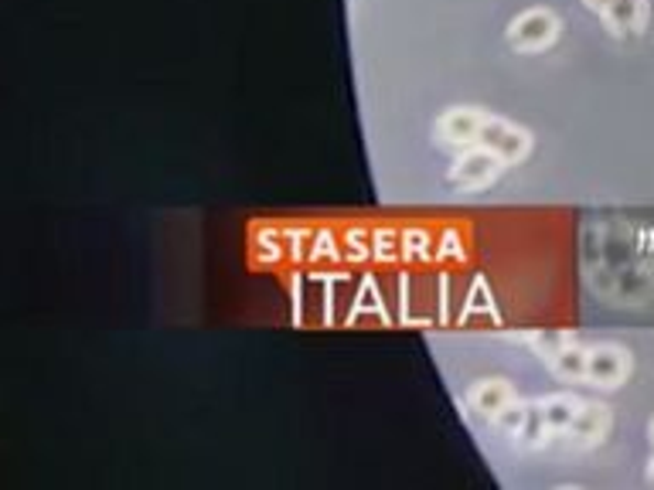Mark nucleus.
<instances>
[{
  "instance_id": "obj_14",
  "label": "nucleus",
  "mask_w": 654,
  "mask_h": 490,
  "mask_svg": "<svg viewBox=\"0 0 654 490\" xmlns=\"http://www.w3.org/2000/svg\"><path fill=\"white\" fill-rule=\"evenodd\" d=\"M647 477H651V480H654V460H651V470H647Z\"/></svg>"
},
{
  "instance_id": "obj_10",
  "label": "nucleus",
  "mask_w": 654,
  "mask_h": 490,
  "mask_svg": "<svg viewBox=\"0 0 654 490\" xmlns=\"http://www.w3.org/2000/svg\"><path fill=\"white\" fill-rule=\"evenodd\" d=\"M538 409H542V420H545V426L549 429H556V433H563V429H569L573 426V420H576V412L584 409V402H579L576 395H549L545 402H538Z\"/></svg>"
},
{
  "instance_id": "obj_9",
  "label": "nucleus",
  "mask_w": 654,
  "mask_h": 490,
  "mask_svg": "<svg viewBox=\"0 0 654 490\" xmlns=\"http://www.w3.org/2000/svg\"><path fill=\"white\" fill-rule=\"evenodd\" d=\"M545 361H549L556 379H563V382H587V361H590V351L587 348L566 341L553 358H545Z\"/></svg>"
},
{
  "instance_id": "obj_8",
  "label": "nucleus",
  "mask_w": 654,
  "mask_h": 490,
  "mask_svg": "<svg viewBox=\"0 0 654 490\" xmlns=\"http://www.w3.org/2000/svg\"><path fill=\"white\" fill-rule=\"evenodd\" d=\"M467 399H470V409L481 412V416H488V420H494L498 412L515 399V392L504 379H484V382H478L475 389H470Z\"/></svg>"
},
{
  "instance_id": "obj_5",
  "label": "nucleus",
  "mask_w": 654,
  "mask_h": 490,
  "mask_svg": "<svg viewBox=\"0 0 654 490\" xmlns=\"http://www.w3.org/2000/svg\"><path fill=\"white\" fill-rule=\"evenodd\" d=\"M484 123V112L478 109H447L440 123H436V137L444 146H478V133Z\"/></svg>"
},
{
  "instance_id": "obj_3",
  "label": "nucleus",
  "mask_w": 654,
  "mask_h": 490,
  "mask_svg": "<svg viewBox=\"0 0 654 490\" xmlns=\"http://www.w3.org/2000/svg\"><path fill=\"white\" fill-rule=\"evenodd\" d=\"M478 146L491 150L498 154L504 164H515V161H525L528 150H532V137L519 127H512L508 120H498V117H484L481 123V133H478Z\"/></svg>"
},
{
  "instance_id": "obj_7",
  "label": "nucleus",
  "mask_w": 654,
  "mask_h": 490,
  "mask_svg": "<svg viewBox=\"0 0 654 490\" xmlns=\"http://www.w3.org/2000/svg\"><path fill=\"white\" fill-rule=\"evenodd\" d=\"M607 426H610V409L600 405V402H584V409L576 412L569 433H573L576 443L590 446V443H600L607 436Z\"/></svg>"
},
{
  "instance_id": "obj_1",
  "label": "nucleus",
  "mask_w": 654,
  "mask_h": 490,
  "mask_svg": "<svg viewBox=\"0 0 654 490\" xmlns=\"http://www.w3.org/2000/svg\"><path fill=\"white\" fill-rule=\"evenodd\" d=\"M556 34H559V18L549 8H532V11L519 14L512 24H508V31H504L508 45H512L515 52H542V48H549L556 42Z\"/></svg>"
},
{
  "instance_id": "obj_12",
  "label": "nucleus",
  "mask_w": 654,
  "mask_h": 490,
  "mask_svg": "<svg viewBox=\"0 0 654 490\" xmlns=\"http://www.w3.org/2000/svg\"><path fill=\"white\" fill-rule=\"evenodd\" d=\"M563 345H566L563 334H535V337H532V348H535L542 358H553Z\"/></svg>"
},
{
  "instance_id": "obj_4",
  "label": "nucleus",
  "mask_w": 654,
  "mask_h": 490,
  "mask_svg": "<svg viewBox=\"0 0 654 490\" xmlns=\"http://www.w3.org/2000/svg\"><path fill=\"white\" fill-rule=\"evenodd\" d=\"M631 371V355L617 345H600L590 351V361H587V382L597 385V389H617Z\"/></svg>"
},
{
  "instance_id": "obj_13",
  "label": "nucleus",
  "mask_w": 654,
  "mask_h": 490,
  "mask_svg": "<svg viewBox=\"0 0 654 490\" xmlns=\"http://www.w3.org/2000/svg\"><path fill=\"white\" fill-rule=\"evenodd\" d=\"M584 4H587V8H590L593 14H603V8L610 4V0H584Z\"/></svg>"
},
{
  "instance_id": "obj_2",
  "label": "nucleus",
  "mask_w": 654,
  "mask_h": 490,
  "mask_svg": "<svg viewBox=\"0 0 654 490\" xmlns=\"http://www.w3.org/2000/svg\"><path fill=\"white\" fill-rule=\"evenodd\" d=\"M501 171H504V161L498 154H491L484 146H475L454 161L447 181H450V187H457V192H478V187H488Z\"/></svg>"
},
{
  "instance_id": "obj_11",
  "label": "nucleus",
  "mask_w": 654,
  "mask_h": 490,
  "mask_svg": "<svg viewBox=\"0 0 654 490\" xmlns=\"http://www.w3.org/2000/svg\"><path fill=\"white\" fill-rule=\"evenodd\" d=\"M525 420H528V405H525V402H519V399H512V402H508V405L498 412V416H494L498 429H501V433H508V436H522Z\"/></svg>"
},
{
  "instance_id": "obj_6",
  "label": "nucleus",
  "mask_w": 654,
  "mask_h": 490,
  "mask_svg": "<svg viewBox=\"0 0 654 490\" xmlns=\"http://www.w3.org/2000/svg\"><path fill=\"white\" fill-rule=\"evenodd\" d=\"M607 21V28L624 37V34H641L647 24V0H610L600 14Z\"/></svg>"
}]
</instances>
